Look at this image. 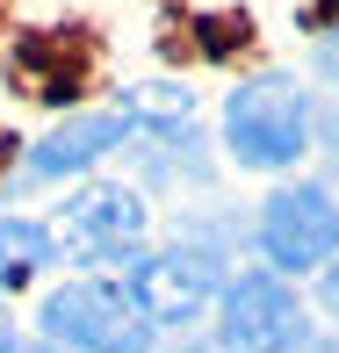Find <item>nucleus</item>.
Returning a JSON list of instances; mask_svg holds the SVG:
<instances>
[{"label":"nucleus","mask_w":339,"mask_h":353,"mask_svg":"<svg viewBox=\"0 0 339 353\" xmlns=\"http://www.w3.org/2000/svg\"><path fill=\"white\" fill-rule=\"evenodd\" d=\"M224 346L231 353H303L311 325L282 274H238L224 296Z\"/></svg>","instance_id":"obj_3"},{"label":"nucleus","mask_w":339,"mask_h":353,"mask_svg":"<svg viewBox=\"0 0 339 353\" xmlns=\"http://www.w3.org/2000/svg\"><path fill=\"white\" fill-rule=\"evenodd\" d=\"M246 37H253L246 14H202V22H195V51H202V58H238V51H246Z\"/></svg>","instance_id":"obj_10"},{"label":"nucleus","mask_w":339,"mask_h":353,"mask_svg":"<svg viewBox=\"0 0 339 353\" xmlns=\"http://www.w3.org/2000/svg\"><path fill=\"white\" fill-rule=\"evenodd\" d=\"M0 152H8V144H0Z\"/></svg>","instance_id":"obj_15"},{"label":"nucleus","mask_w":339,"mask_h":353,"mask_svg":"<svg viewBox=\"0 0 339 353\" xmlns=\"http://www.w3.org/2000/svg\"><path fill=\"white\" fill-rule=\"evenodd\" d=\"M224 144H231L238 166L267 173V166H296L303 144H311V101L289 72H267L253 87H238L224 101Z\"/></svg>","instance_id":"obj_1"},{"label":"nucleus","mask_w":339,"mask_h":353,"mask_svg":"<svg viewBox=\"0 0 339 353\" xmlns=\"http://www.w3.org/2000/svg\"><path fill=\"white\" fill-rule=\"evenodd\" d=\"M217 281H224V267L202 260V252H144V260H130L123 296L137 303L144 325H188L217 296Z\"/></svg>","instance_id":"obj_6"},{"label":"nucleus","mask_w":339,"mask_h":353,"mask_svg":"<svg viewBox=\"0 0 339 353\" xmlns=\"http://www.w3.org/2000/svg\"><path fill=\"white\" fill-rule=\"evenodd\" d=\"M0 353H22V346H14V332H8V325H0Z\"/></svg>","instance_id":"obj_12"},{"label":"nucleus","mask_w":339,"mask_h":353,"mask_svg":"<svg viewBox=\"0 0 339 353\" xmlns=\"http://www.w3.org/2000/svg\"><path fill=\"white\" fill-rule=\"evenodd\" d=\"M144 238V202L130 188H87V195L66 202V245L72 252H130Z\"/></svg>","instance_id":"obj_7"},{"label":"nucleus","mask_w":339,"mask_h":353,"mask_svg":"<svg viewBox=\"0 0 339 353\" xmlns=\"http://www.w3.org/2000/svg\"><path fill=\"white\" fill-rule=\"evenodd\" d=\"M51 260H58V238L43 231V223L0 216V296H8V288H22V281H37Z\"/></svg>","instance_id":"obj_9"},{"label":"nucleus","mask_w":339,"mask_h":353,"mask_svg":"<svg viewBox=\"0 0 339 353\" xmlns=\"http://www.w3.org/2000/svg\"><path fill=\"white\" fill-rule=\"evenodd\" d=\"M260 245L282 274H303V267H325L339 252V202L325 188H282V195L260 210Z\"/></svg>","instance_id":"obj_5"},{"label":"nucleus","mask_w":339,"mask_h":353,"mask_svg":"<svg viewBox=\"0 0 339 353\" xmlns=\"http://www.w3.org/2000/svg\"><path fill=\"white\" fill-rule=\"evenodd\" d=\"M22 353H66V346H22Z\"/></svg>","instance_id":"obj_13"},{"label":"nucleus","mask_w":339,"mask_h":353,"mask_svg":"<svg viewBox=\"0 0 339 353\" xmlns=\"http://www.w3.org/2000/svg\"><path fill=\"white\" fill-rule=\"evenodd\" d=\"M94 65H101V43L87 29H37L8 51V79L29 94V101H51L66 108L94 87Z\"/></svg>","instance_id":"obj_4"},{"label":"nucleus","mask_w":339,"mask_h":353,"mask_svg":"<svg viewBox=\"0 0 339 353\" xmlns=\"http://www.w3.org/2000/svg\"><path fill=\"white\" fill-rule=\"evenodd\" d=\"M325 303H332V310H339V267H332V274H325Z\"/></svg>","instance_id":"obj_11"},{"label":"nucleus","mask_w":339,"mask_h":353,"mask_svg":"<svg viewBox=\"0 0 339 353\" xmlns=\"http://www.w3.org/2000/svg\"><path fill=\"white\" fill-rule=\"evenodd\" d=\"M123 137H130V108L72 116V123H58L51 137H37V152H29V181H58V173H79V166H94L101 152H116Z\"/></svg>","instance_id":"obj_8"},{"label":"nucleus","mask_w":339,"mask_h":353,"mask_svg":"<svg viewBox=\"0 0 339 353\" xmlns=\"http://www.w3.org/2000/svg\"><path fill=\"white\" fill-rule=\"evenodd\" d=\"M318 353H339V339H332V346H318Z\"/></svg>","instance_id":"obj_14"},{"label":"nucleus","mask_w":339,"mask_h":353,"mask_svg":"<svg viewBox=\"0 0 339 353\" xmlns=\"http://www.w3.org/2000/svg\"><path fill=\"white\" fill-rule=\"evenodd\" d=\"M43 332L66 353H144L152 325L137 317V303L108 281H72L43 296Z\"/></svg>","instance_id":"obj_2"}]
</instances>
